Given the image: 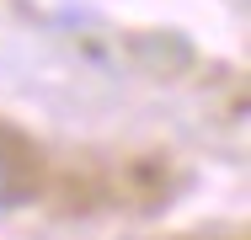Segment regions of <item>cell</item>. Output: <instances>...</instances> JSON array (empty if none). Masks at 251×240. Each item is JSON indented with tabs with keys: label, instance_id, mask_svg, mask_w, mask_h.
Listing matches in <instances>:
<instances>
[{
	"label": "cell",
	"instance_id": "cell-1",
	"mask_svg": "<svg viewBox=\"0 0 251 240\" xmlns=\"http://www.w3.org/2000/svg\"><path fill=\"white\" fill-rule=\"evenodd\" d=\"M27 197V182H22V171H16V160L0 149V208H16Z\"/></svg>",
	"mask_w": 251,
	"mask_h": 240
}]
</instances>
